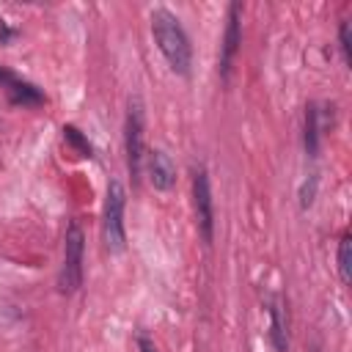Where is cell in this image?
<instances>
[{
	"label": "cell",
	"mask_w": 352,
	"mask_h": 352,
	"mask_svg": "<svg viewBox=\"0 0 352 352\" xmlns=\"http://www.w3.org/2000/svg\"><path fill=\"white\" fill-rule=\"evenodd\" d=\"M63 138H66V140H69V143L77 148V154H80V157H91V154H94V148H91L88 138H85V135H82L77 126L66 124V126H63Z\"/></svg>",
	"instance_id": "obj_12"
},
{
	"label": "cell",
	"mask_w": 352,
	"mask_h": 352,
	"mask_svg": "<svg viewBox=\"0 0 352 352\" xmlns=\"http://www.w3.org/2000/svg\"><path fill=\"white\" fill-rule=\"evenodd\" d=\"M192 198H195V217H198L201 239L209 245L214 236V206H212L209 176L204 168H195V173H192Z\"/></svg>",
	"instance_id": "obj_5"
},
{
	"label": "cell",
	"mask_w": 352,
	"mask_h": 352,
	"mask_svg": "<svg viewBox=\"0 0 352 352\" xmlns=\"http://www.w3.org/2000/svg\"><path fill=\"white\" fill-rule=\"evenodd\" d=\"M316 184H319V179H316V173H311V176H308V182L302 184V192H300V204H302V209H308V206L314 204Z\"/></svg>",
	"instance_id": "obj_13"
},
{
	"label": "cell",
	"mask_w": 352,
	"mask_h": 352,
	"mask_svg": "<svg viewBox=\"0 0 352 352\" xmlns=\"http://www.w3.org/2000/svg\"><path fill=\"white\" fill-rule=\"evenodd\" d=\"M11 102L14 104H41L44 94L30 82H11Z\"/></svg>",
	"instance_id": "obj_10"
},
{
	"label": "cell",
	"mask_w": 352,
	"mask_h": 352,
	"mask_svg": "<svg viewBox=\"0 0 352 352\" xmlns=\"http://www.w3.org/2000/svg\"><path fill=\"white\" fill-rule=\"evenodd\" d=\"M126 168L132 182L138 184L140 170H143V107L140 99H129V113H126Z\"/></svg>",
	"instance_id": "obj_4"
},
{
	"label": "cell",
	"mask_w": 352,
	"mask_h": 352,
	"mask_svg": "<svg viewBox=\"0 0 352 352\" xmlns=\"http://www.w3.org/2000/svg\"><path fill=\"white\" fill-rule=\"evenodd\" d=\"M305 151H308V157H316V151H319V113H316V104L305 107Z\"/></svg>",
	"instance_id": "obj_9"
},
{
	"label": "cell",
	"mask_w": 352,
	"mask_h": 352,
	"mask_svg": "<svg viewBox=\"0 0 352 352\" xmlns=\"http://www.w3.org/2000/svg\"><path fill=\"white\" fill-rule=\"evenodd\" d=\"M124 206H126V190L118 179H110L107 201H104V245H107L110 253H121L124 245H126Z\"/></svg>",
	"instance_id": "obj_3"
},
{
	"label": "cell",
	"mask_w": 352,
	"mask_h": 352,
	"mask_svg": "<svg viewBox=\"0 0 352 352\" xmlns=\"http://www.w3.org/2000/svg\"><path fill=\"white\" fill-rule=\"evenodd\" d=\"M138 349H140V352H157V346H154L146 336H140V338H138Z\"/></svg>",
	"instance_id": "obj_15"
},
{
	"label": "cell",
	"mask_w": 352,
	"mask_h": 352,
	"mask_svg": "<svg viewBox=\"0 0 352 352\" xmlns=\"http://www.w3.org/2000/svg\"><path fill=\"white\" fill-rule=\"evenodd\" d=\"M148 179H151L154 190H170L176 184V165L168 151L154 148L148 154Z\"/></svg>",
	"instance_id": "obj_7"
},
{
	"label": "cell",
	"mask_w": 352,
	"mask_h": 352,
	"mask_svg": "<svg viewBox=\"0 0 352 352\" xmlns=\"http://www.w3.org/2000/svg\"><path fill=\"white\" fill-rule=\"evenodd\" d=\"M151 33H154V41H157L160 52L165 55L168 66L176 74H187L190 63H192V50H190V38H187L184 28L179 25V19L168 8H154L151 11Z\"/></svg>",
	"instance_id": "obj_1"
},
{
	"label": "cell",
	"mask_w": 352,
	"mask_h": 352,
	"mask_svg": "<svg viewBox=\"0 0 352 352\" xmlns=\"http://www.w3.org/2000/svg\"><path fill=\"white\" fill-rule=\"evenodd\" d=\"M338 38H341V50H344V58L349 60V55H352V47H349V22H341V28H338Z\"/></svg>",
	"instance_id": "obj_14"
},
{
	"label": "cell",
	"mask_w": 352,
	"mask_h": 352,
	"mask_svg": "<svg viewBox=\"0 0 352 352\" xmlns=\"http://www.w3.org/2000/svg\"><path fill=\"white\" fill-rule=\"evenodd\" d=\"M338 275L344 283L352 280V239L349 236H344L338 245Z\"/></svg>",
	"instance_id": "obj_11"
},
{
	"label": "cell",
	"mask_w": 352,
	"mask_h": 352,
	"mask_svg": "<svg viewBox=\"0 0 352 352\" xmlns=\"http://www.w3.org/2000/svg\"><path fill=\"white\" fill-rule=\"evenodd\" d=\"M311 352H322V349H319V346H311Z\"/></svg>",
	"instance_id": "obj_17"
},
{
	"label": "cell",
	"mask_w": 352,
	"mask_h": 352,
	"mask_svg": "<svg viewBox=\"0 0 352 352\" xmlns=\"http://www.w3.org/2000/svg\"><path fill=\"white\" fill-rule=\"evenodd\" d=\"M0 82H11V72L0 66Z\"/></svg>",
	"instance_id": "obj_16"
},
{
	"label": "cell",
	"mask_w": 352,
	"mask_h": 352,
	"mask_svg": "<svg viewBox=\"0 0 352 352\" xmlns=\"http://www.w3.org/2000/svg\"><path fill=\"white\" fill-rule=\"evenodd\" d=\"M270 338H272L275 352H286V349H289L286 324H283V311H280V302H278V300L270 305Z\"/></svg>",
	"instance_id": "obj_8"
},
{
	"label": "cell",
	"mask_w": 352,
	"mask_h": 352,
	"mask_svg": "<svg viewBox=\"0 0 352 352\" xmlns=\"http://www.w3.org/2000/svg\"><path fill=\"white\" fill-rule=\"evenodd\" d=\"M239 41H242V33H239V3H231L226 36H223V50H220V72H223V77H228V72H231V63H234V58L239 52Z\"/></svg>",
	"instance_id": "obj_6"
},
{
	"label": "cell",
	"mask_w": 352,
	"mask_h": 352,
	"mask_svg": "<svg viewBox=\"0 0 352 352\" xmlns=\"http://www.w3.org/2000/svg\"><path fill=\"white\" fill-rule=\"evenodd\" d=\"M82 258H85V234L77 220L69 223L63 236V267H60V292L72 294L82 286Z\"/></svg>",
	"instance_id": "obj_2"
}]
</instances>
